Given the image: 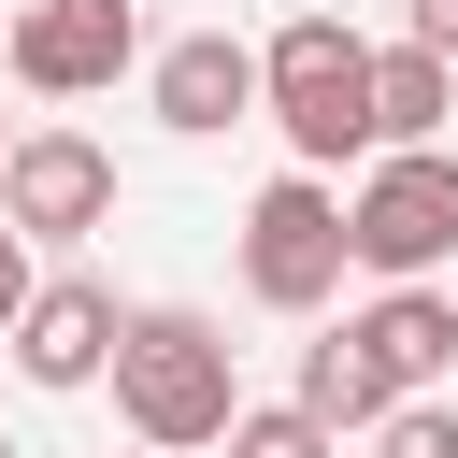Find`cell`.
I'll return each mask as SVG.
<instances>
[{
	"instance_id": "52a82bcc",
	"label": "cell",
	"mask_w": 458,
	"mask_h": 458,
	"mask_svg": "<svg viewBox=\"0 0 458 458\" xmlns=\"http://www.w3.org/2000/svg\"><path fill=\"white\" fill-rule=\"evenodd\" d=\"M0 215H14L29 243H86V229H114V157H100L86 129H29L14 172H0Z\"/></svg>"
},
{
	"instance_id": "7a4b0ae2",
	"label": "cell",
	"mask_w": 458,
	"mask_h": 458,
	"mask_svg": "<svg viewBox=\"0 0 458 458\" xmlns=\"http://www.w3.org/2000/svg\"><path fill=\"white\" fill-rule=\"evenodd\" d=\"M258 57H272V129H286L301 172H344V157L386 143V129H372V57H386V43H358L344 14H286Z\"/></svg>"
},
{
	"instance_id": "e0dca14e",
	"label": "cell",
	"mask_w": 458,
	"mask_h": 458,
	"mask_svg": "<svg viewBox=\"0 0 458 458\" xmlns=\"http://www.w3.org/2000/svg\"><path fill=\"white\" fill-rule=\"evenodd\" d=\"M0 458H14V444H0Z\"/></svg>"
},
{
	"instance_id": "ac0fdd59",
	"label": "cell",
	"mask_w": 458,
	"mask_h": 458,
	"mask_svg": "<svg viewBox=\"0 0 458 458\" xmlns=\"http://www.w3.org/2000/svg\"><path fill=\"white\" fill-rule=\"evenodd\" d=\"M143 458H157V444H143Z\"/></svg>"
},
{
	"instance_id": "8fae6325",
	"label": "cell",
	"mask_w": 458,
	"mask_h": 458,
	"mask_svg": "<svg viewBox=\"0 0 458 458\" xmlns=\"http://www.w3.org/2000/svg\"><path fill=\"white\" fill-rule=\"evenodd\" d=\"M301 415H329V429H386V415H401V386L372 372V344H358V329H329V344H301Z\"/></svg>"
},
{
	"instance_id": "9a60e30c",
	"label": "cell",
	"mask_w": 458,
	"mask_h": 458,
	"mask_svg": "<svg viewBox=\"0 0 458 458\" xmlns=\"http://www.w3.org/2000/svg\"><path fill=\"white\" fill-rule=\"evenodd\" d=\"M401 43H429V57H458V0H401Z\"/></svg>"
},
{
	"instance_id": "7c38bea8",
	"label": "cell",
	"mask_w": 458,
	"mask_h": 458,
	"mask_svg": "<svg viewBox=\"0 0 458 458\" xmlns=\"http://www.w3.org/2000/svg\"><path fill=\"white\" fill-rule=\"evenodd\" d=\"M344 429L329 415H301V401H243V429H229V458H329Z\"/></svg>"
},
{
	"instance_id": "6da1fadb",
	"label": "cell",
	"mask_w": 458,
	"mask_h": 458,
	"mask_svg": "<svg viewBox=\"0 0 458 458\" xmlns=\"http://www.w3.org/2000/svg\"><path fill=\"white\" fill-rule=\"evenodd\" d=\"M114 415H129L157 458H186V444H229V429H243L229 329H215L200 301H143V315H129V344H114Z\"/></svg>"
},
{
	"instance_id": "30bf717a",
	"label": "cell",
	"mask_w": 458,
	"mask_h": 458,
	"mask_svg": "<svg viewBox=\"0 0 458 458\" xmlns=\"http://www.w3.org/2000/svg\"><path fill=\"white\" fill-rule=\"evenodd\" d=\"M444 114H458V57L386 43V57H372V129H386V143H444Z\"/></svg>"
},
{
	"instance_id": "4fadbf2b",
	"label": "cell",
	"mask_w": 458,
	"mask_h": 458,
	"mask_svg": "<svg viewBox=\"0 0 458 458\" xmlns=\"http://www.w3.org/2000/svg\"><path fill=\"white\" fill-rule=\"evenodd\" d=\"M372 458H458V401L429 386V401H401L386 429H372Z\"/></svg>"
},
{
	"instance_id": "9c48e42d",
	"label": "cell",
	"mask_w": 458,
	"mask_h": 458,
	"mask_svg": "<svg viewBox=\"0 0 458 458\" xmlns=\"http://www.w3.org/2000/svg\"><path fill=\"white\" fill-rule=\"evenodd\" d=\"M358 344H372V372H386L401 401H429V386L458 372V301H444V286H386V301L358 315Z\"/></svg>"
},
{
	"instance_id": "277c9868",
	"label": "cell",
	"mask_w": 458,
	"mask_h": 458,
	"mask_svg": "<svg viewBox=\"0 0 458 458\" xmlns=\"http://www.w3.org/2000/svg\"><path fill=\"white\" fill-rule=\"evenodd\" d=\"M344 258H358V229H344L329 172H286V186H258V215H243V301H258V315H329Z\"/></svg>"
},
{
	"instance_id": "ba28073f",
	"label": "cell",
	"mask_w": 458,
	"mask_h": 458,
	"mask_svg": "<svg viewBox=\"0 0 458 458\" xmlns=\"http://www.w3.org/2000/svg\"><path fill=\"white\" fill-rule=\"evenodd\" d=\"M114 344H129V301H114L100 272H43L29 329H14V372L72 401V386H100V372H114Z\"/></svg>"
},
{
	"instance_id": "3957f363",
	"label": "cell",
	"mask_w": 458,
	"mask_h": 458,
	"mask_svg": "<svg viewBox=\"0 0 458 458\" xmlns=\"http://www.w3.org/2000/svg\"><path fill=\"white\" fill-rule=\"evenodd\" d=\"M344 229H358V272H386V286H429V272L458 258V143H386V157L358 172Z\"/></svg>"
},
{
	"instance_id": "5b68a950",
	"label": "cell",
	"mask_w": 458,
	"mask_h": 458,
	"mask_svg": "<svg viewBox=\"0 0 458 458\" xmlns=\"http://www.w3.org/2000/svg\"><path fill=\"white\" fill-rule=\"evenodd\" d=\"M129 57H143V14L129 0H29L14 14V86L29 100H100Z\"/></svg>"
},
{
	"instance_id": "5bb4252c",
	"label": "cell",
	"mask_w": 458,
	"mask_h": 458,
	"mask_svg": "<svg viewBox=\"0 0 458 458\" xmlns=\"http://www.w3.org/2000/svg\"><path fill=\"white\" fill-rule=\"evenodd\" d=\"M29 301H43V272H29V229H14V215H0V344H14V329H29Z\"/></svg>"
},
{
	"instance_id": "8992f818",
	"label": "cell",
	"mask_w": 458,
	"mask_h": 458,
	"mask_svg": "<svg viewBox=\"0 0 458 458\" xmlns=\"http://www.w3.org/2000/svg\"><path fill=\"white\" fill-rule=\"evenodd\" d=\"M143 100H157V129H186V143H215V129H243V114H272V57H258V43H229V29H186V43H157V72H143Z\"/></svg>"
},
{
	"instance_id": "2e32d148",
	"label": "cell",
	"mask_w": 458,
	"mask_h": 458,
	"mask_svg": "<svg viewBox=\"0 0 458 458\" xmlns=\"http://www.w3.org/2000/svg\"><path fill=\"white\" fill-rule=\"evenodd\" d=\"M14 143H29V129H0V172H14Z\"/></svg>"
}]
</instances>
